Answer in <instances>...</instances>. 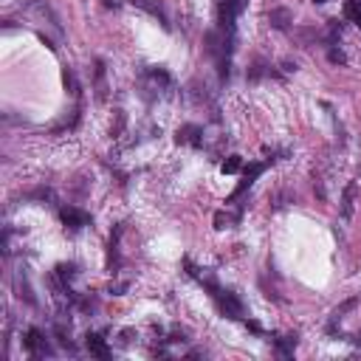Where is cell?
<instances>
[{
    "label": "cell",
    "instance_id": "cell-5",
    "mask_svg": "<svg viewBox=\"0 0 361 361\" xmlns=\"http://www.w3.org/2000/svg\"><path fill=\"white\" fill-rule=\"evenodd\" d=\"M88 350L93 356H99V359H107V356H110V350H107V344H104V338H102L99 333H88Z\"/></svg>",
    "mask_w": 361,
    "mask_h": 361
},
{
    "label": "cell",
    "instance_id": "cell-12",
    "mask_svg": "<svg viewBox=\"0 0 361 361\" xmlns=\"http://www.w3.org/2000/svg\"><path fill=\"white\" fill-rule=\"evenodd\" d=\"M353 195H356V183H350L347 189H344V217L353 214Z\"/></svg>",
    "mask_w": 361,
    "mask_h": 361
},
{
    "label": "cell",
    "instance_id": "cell-10",
    "mask_svg": "<svg viewBox=\"0 0 361 361\" xmlns=\"http://www.w3.org/2000/svg\"><path fill=\"white\" fill-rule=\"evenodd\" d=\"M288 20H291V14L285 9H277V11H271V23L277 26V28H285L288 26Z\"/></svg>",
    "mask_w": 361,
    "mask_h": 361
},
{
    "label": "cell",
    "instance_id": "cell-15",
    "mask_svg": "<svg viewBox=\"0 0 361 361\" xmlns=\"http://www.w3.org/2000/svg\"><path fill=\"white\" fill-rule=\"evenodd\" d=\"M246 327H248V330H251V333H262V327H259L257 322H251V319H248V322H246Z\"/></svg>",
    "mask_w": 361,
    "mask_h": 361
},
{
    "label": "cell",
    "instance_id": "cell-16",
    "mask_svg": "<svg viewBox=\"0 0 361 361\" xmlns=\"http://www.w3.org/2000/svg\"><path fill=\"white\" fill-rule=\"evenodd\" d=\"M330 59H333V62H344V54H341V51H330Z\"/></svg>",
    "mask_w": 361,
    "mask_h": 361
},
{
    "label": "cell",
    "instance_id": "cell-14",
    "mask_svg": "<svg viewBox=\"0 0 361 361\" xmlns=\"http://www.w3.org/2000/svg\"><path fill=\"white\" fill-rule=\"evenodd\" d=\"M226 223H229V214H223V212L214 214V226H217V229H226Z\"/></svg>",
    "mask_w": 361,
    "mask_h": 361
},
{
    "label": "cell",
    "instance_id": "cell-17",
    "mask_svg": "<svg viewBox=\"0 0 361 361\" xmlns=\"http://www.w3.org/2000/svg\"><path fill=\"white\" fill-rule=\"evenodd\" d=\"M356 344H359V347H361V336H356Z\"/></svg>",
    "mask_w": 361,
    "mask_h": 361
},
{
    "label": "cell",
    "instance_id": "cell-1",
    "mask_svg": "<svg viewBox=\"0 0 361 361\" xmlns=\"http://www.w3.org/2000/svg\"><path fill=\"white\" fill-rule=\"evenodd\" d=\"M212 296L217 299V308H220L223 316H229V319H240V316H243V305H240V299H237L232 291H220V288H217Z\"/></svg>",
    "mask_w": 361,
    "mask_h": 361
},
{
    "label": "cell",
    "instance_id": "cell-8",
    "mask_svg": "<svg viewBox=\"0 0 361 361\" xmlns=\"http://www.w3.org/2000/svg\"><path fill=\"white\" fill-rule=\"evenodd\" d=\"M56 277L62 282H71L74 277H77V265L74 262H62V265H56Z\"/></svg>",
    "mask_w": 361,
    "mask_h": 361
},
{
    "label": "cell",
    "instance_id": "cell-13",
    "mask_svg": "<svg viewBox=\"0 0 361 361\" xmlns=\"http://www.w3.org/2000/svg\"><path fill=\"white\" fill-rule=\"evenodd\" d=\"M65 85L71 88V93H79V85H77V77L71 74V71H65Z\"/></svg>",
    "mask_w": 361,
    "mask_h": 361
},
{
    "label": "cell",
    "instance_id": "cell-9",
    "mask_svg": "<svg viewBox=\"0 0 361 361\" xmlns=\"http://www.w3.org/2000/svg\"><path fill=\"white\" fill-rule=\"evenodd\" d=\"M344 14H347L353 23H359V26H361V0H347V6H344Z\"/></svg>",
    "mask_w": 361,
    "mask_h": 361
},
{
    "label": "cell",
    "instance_id": "cell-7",
    "mask_svg": "<svg viewBox=\"0 0 361 361\" xmlns=\"http://www.w3.org/2000/svg\"><path fill=\"white\" fill-rule=\"evenodd\" d=\"M240 167H243V158H240V155H229V158L223 161V164H220L223 175H234V172H237Z\"/></svg>",
    "mask_w": 361,
    "mask_h": 361
},
{
    "label": "cell",
    "instance_id": "cell-4",
    "mask_svg": "<svg viewBox=\"0 0 361 361\" xmlns=\"http://www.w3.org/2000/svg\"><path fill=\"white\" fill-rule=\"evenodd\" d=\"M26 350H31V353H37V356H45V353H51L48 350V344H43V336H40V330H28L26 333Z\"/></svg>",
    "mask_w": 361,
    "mask_h": 361
},
{
    "label": "cell",
    "instance_id": "cell-3",
    "mask_svg": "<svg viewBox=\"0 0 361 361\" xmlns=\"http://www.w3.org/2000/svg\"><path fill=\"white\" fill-rule=\"evenodd\" d=\"M59 217H62V220H65V223L71 226V229H82V226H88V223H90L88 214L79 212V209H71V206H68V209H62V212H59Z\"/></svg>",
    "mask_w": 361,
    "mask_h": 361
},
{
    "label": "cell",
    "instance_id": "cell-2",
    "mask_svg": "<svg viewBox=\"0 0 361 361\" xmlns=\"http://www.w3.org/2000/svg\"><path fill=\"white\" fill-rule=\"evenodd\" d=\"M262 172H265V164H259V161H254V164H248V167H246V172H243V180L237 183V189H234V195H232V198H237V195H243V192H246L248 186H251V183H254V180H257L259 175H262Z\"/></svg>",
    "mask_w": 361,
    "mask_h": 361
},
{
    "label": "cell",
    "instance_id": "cell-6",
    "mask_svg": "<svg viewBox=\"0 0 361 361\" xmlns=\"http://www.w3.org/2000/svg\"><path fill=\"white\" fill-rule=\"evenodd\" d=\"M198 135H201V127H195V124H186V127H180V130H178V135H175V138H178V144H186V141H192L195 147H201V138H198Z\"/></svg>",
    "mask_w": 361,
    "mask_h": 361
},
{
    "label": "cell",
    "instance_id": "cell-11",
    "mask_svg": "<svg viewBox=\"0 0 361 361\" xmlns=\"http://www.w3.org/2000/svg\"><path fill=\"white\" fill-rule=\"evenodd\" d=\"M296 347V336H285L277 341V350H280L282 356H291V350Z\"/></svg>",
    "mask_w": 361,
    "mask_h": 361
}]
</instances>
